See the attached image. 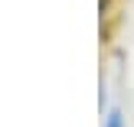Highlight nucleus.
<instances>
[{
	"label": "nucleus",
	"mask_w": 134,
	"mask_h": 127,
	"mask_svg": "<svg viewBox=\"0 0 134 127\" xmlns=\"http://www.w3.org/2000/svg\"><path fill=\"white\" fill-rule=\"evenodd\" d=\"M105 127H124V124H121V117H118V114H111V117H108V124H105Z\"/></svg>",
	"instance_id": "obj_1"
}]
</instances>
